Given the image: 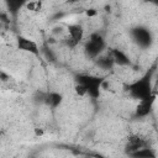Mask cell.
I'll use <instances>...</instances> for the list:
<instances>
[{"mask_svg":"<svg viewBox=\"0 0 158 158\" xmlns=\"http://www.w3.org/2000/svg\"><path fill=\"white\" fill-rule=\"evenodd\" d=\"M96 58H98L96 59V64L101 69H111L112 65L115 64L111 54H109V56H99Z\"/></svg>","mask_w":158,"mask_h":158,"instance_id":"obj_11","label":"cell"},{"mask_svg":"<svg viewBox=\"0 0 158 158\" xmlns=\"http://www.w3.org/2000/svg\"><path fill=\"white\" fill-rule=\"evenodd\" d=\"M0 133H1V132H0Z\"/></svg>","mask_w":158,"mask_h":158,"instance_id":"obj_14","label":"cell"},{"mask_svg":"<svg viewBox=\"0 0 158 158\" xmlns=\"http://www.w3.org/2000/svg\"><path fill=\"white\" fill-rule=\"evenodd\" d=\"M62 100H63V96H62L59 93H56V91L46 93L44 96H43V102H44L47 106L52 107V109L58 107V106L60 105Z\"/></svg>","mask_w":158,"mask_h":158,"instance_id":"obj_8","label":"cell"},{"mask_svg":"<svg viewBox=\"0 0 158 158\" xmlns=\"http://www.w3.org/2000/svg\"><path fill=\"white\" fill-rule=\"evenodd\" d=\"M154 98H156V95L153 94L152 96H149L147 99L138 100L139 102L136 107V116L137 117H146L151 114V111L153 109V104H154Z\"/></svg>","mask_w":158,"mask_h":158,"instance_id":"obj_4","label":"cell"},{"mask_svg":"<svg viewBox=\"0 0 158 158\" xmlns=\"http://www.w3.org/2000/svg\"><path fill=\"white\" fill-rule=\"evenodd\" d=\"M131 156H133V157H143V158H148V157H154L156 154L148 148V147H142V148H139V149H137V151H135L133 153H131Z\"/></svg>","mask_w":158,"mask_h":158,"instance_id":"obj_13","label":"cell"},{"mask_svg":"<svg viewBox=\"0 0 158 158\" xmlns=\"http://www.w3.org/2000/svg\"><path fill=\"white\" fill-rule=\"evenodd\" d=\"M26 1H27V0H5L9 11H10L11 14H14V15L20 11V9L26 4Z\"/></svg>","mask_w":158,"mask_h":158,"instance_id":"obj_12","label":"cell"},{"mask_svg":"<svg viewBox=\"0 0 158 158\" xmlns=\"http://www.w3.org/2000/svg\"><path fill=\"white\" fill-rule=\"evenodd\" d=\"M142 147H147V146H146V142H144L141 137H138V136H132V137L128 138V142H127V151H128L130 154L133 153L135 151L142 148Z\"/></svg>","mask_w":158,"mask_h":158,"instance_id":"obj_9","label":"cell"},{"mask_svg":"<svg viewBox=\"0 0 158 158\" xmlns=\"http://www.w3.org/2000/svg\"><path fill=\"white\" fill-rule=\"evenodd\" d=\"M133 40L141 46V47H148L152 42V36L147 28L143 27H137L132 31Z\"/></svg>","mask_w":158,"mask_h":158,"instance_id":"obj_5","label":"cell"},{"mask_svg":"<svg viewBox=\"0 0 158 158\" xmlns=\"http://www.w3.org/2000/svg\"><path fill=\"white\" fill-rule=\"evenodd\" d=\"M128 91H130L131 96L137 99V100H142V99H147V98L152 96L153 93H152V85H151L149 75H146V77L136 80L135 83H132L128 86Z\"/></svg>","mask_w":158,"mask_h":158,"instance_id":"obj_1","label":"cell"},{"mask_svg":"<svg viewBox=\"0 0 158 158\" xmlns=\"http://www.w3.org/2000/svg\"><path fill=\"white\" fill-rule=\"evenodd\" d=\"M111 56H112L114 63H116V64H118V65H128V64H130L128 57H127L123 52H121V51H118V49H114V51L111 52Z\"/></svg>","mask_w":158,"mask_h":158,"instance_id":"obj_10","label":"cell"},{"mask_svg":"<svg viewBox=\"0 0 158 158\" xmlns=\"http://www.w3.org/2000/svg\"><path fill=\"white\" fill-rule=\"evenodd\" d=\"M17 48L23 51V52H28L31 54H35V56H37L40 53L37 43L30 38H27V37H23V36L17 37Z\"/></svg>","mask_w":158,"mask_h":158,"instance_id":"obj_6","label":"cell"},{"mask_svg":"<svg viewBox=\"0 0 158 158\" xmlns=\"http://www.w3.org/2000/svg\"><path fill=\"white\" fill-rule=\"evenodd\" d=\"M102 81H104L102 78L94 77V75H79L78 77V83L81 84L85 88L86 94H89L93 98L99 96V89Z\"/></svg>","mask_w":158,"mask_h":158,"instance_id":"obj_3","label":"cell"},{"mask_svg":"<svg viewBox=\"0 0 158 158\" xmlns=\"http://www.w3.org/2000/svg\"><path fill=\"white\" fill-rule=\"evenodd\" d=\"M68 33H69V41L68 44L70 47L77 46L84 37V30L79 25H69L68 26Z\"/></svg>","mask_w":158,"mask_h":158,"instance_id":"obj_7","label":"cell"},{"mask_svg":"<svg viewBox=\"0 0 158 158\" xmlns=\"http://www.w3.org/2000/svg\"><path fill=\"white\" fill-rule=\"evenodd\" d=\"M105 40L100 33H93L85 44V53L90 58L99 57L105 48Z\"/></svg>","mask_w":158,"mask_h":158,"instance_id":"obj_2","label":"cell"}]
</instances>
